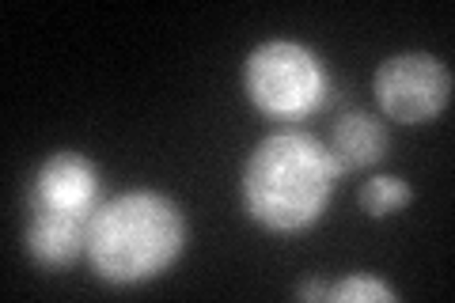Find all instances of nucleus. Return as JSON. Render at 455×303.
<instances>
[{"label": "nucleus", "instance_id": "nucleus-1", "mask_svg": "<svg viewBox=\"0 0 455 303\" xmlns=\"http://www.w3.org/2000/svg\"><path fill=\"white\" fill-rule=\"evenodd\" d=\"M341 175L346 171L326 144L300 129H277L251 148L239 194L254 224L277 235H296L326 216Z\"/></svg>", "mask_w": 455, "mask_h": 303}, {"label": "nucleus", "instance_id": "nucleus-2", "mask_svg": "<svg viewBox=\"0 0 455 303\" xmlns=\"http://www.w3.org/2000/svg\"><path fill=\"white\" fill-rule=\"evenodd\" d=\"M187 251V216L160 190L107 197L88 224V262L99 281L130 288L156 281Z\"/></svg>", "mask_w": 455, "mask_h": 303}, {"label": "nucleus", "instance_id": "nucleus-3", "mask_svg": "<svg viewBox=\"0 0 455 303\" xmlns=\"http://www.w3.org/2000/svg\"><path fill=\"white\" fill-rule=\"evenodd\" d=\"M243 92L251 107L274 122H296L315 114L331 95V76L315 50L304 42L269 38L243 61Z\"/></svg>", "mask_w": 455, "mask_h": 303}, {"label": "nucleus", "instance_id": "nucleus-4", "mask_svg": "<svg viewBox=\"0 0 455 303\" xmlns=\"http://www.w3.org/2000/svg\"><path fill=\"white\" fill-rule=\"evenodd\" d=\"M372 88L383 118L425 125L451 103V68L433 53H395L376 68Z\"/></svg>", "mask_w": 455, "mask_h": 303}, {"label": "nucleus", "instance_id": "nucleus-5", "mask_svg": "<svg viewBox=\"0 0 455 303\" xmlns=\"http://www.w3.org/2000/svg\"><path fill=\"white\" fill-rule=\"evenodd\" d=\"M103 175L84 152L61 148L38 163L31 186H27V209H50L65 216L92 220L103 205Z\"/></svg>", "mask_w": 455, "mask_h": 303}, {"label": "nucleus", "instance_id": "nucleus-6", "mask_svg": "<svg viewBox=\"0 0 455 303\" xmlns=\"http://www.w3.org/2000/svg\"><path fill=\"white\" fill-rule=\"evenodd\" d=\"M88 224L84 216H65L50 209H27L23 247L42 269H68L88 254Z\"/></svg>", "mask_w": 455, "mask_h": 303}, {"label": "nucleus", "instance_id": "nucleus-7", "mask_svg": "<svg viewBox=\"0 0 455 303\" xmlns=\"http://www.w3.org/2000/svg\"><path fill=\"white\" fill-rule=\"evenodd\" d=\"M331 155L341 163V171H361V167H372L387 155V125H383L376 114H364V110H353V114H341V118L331 125V140H326Z\"/></svg>", "mask_w": 455, "mask_h": 303}, {"label": "nucleus", "instance_id": "nucleus-8", "mask_svg": "<svg viewBox=\"0 0 455 303\" xmlns=\"http://www.w3.org/2000/svg\"><path fill=\"white\" fill-rule=\"evenodd\" d=\"M361 209L364 216H372V220H383V216H395L398 209H406L410 201H414V186L395 179V175H372L364 186H361Z\"/></svg>", "mask_w": 455, "mask_h": 303}, {"label": "nucleus", "instance_id": "nucleus-9", "mask_svg": "<svg viewBox=\"0 0 455 303\" xmlns=\"http://www.w3.org/2000/svg\"><path fill=\"white\" fill-rule=\"evenodd\" d=\"M326 299H334V303H395L398 292L383 284L379 277H372V273H349V277H341L338 284L326 288Z\"/></svg>", "mask_w": 455, "mask_h": 303}, {"label": "nucleus", "instance_id": "nucleus-10", "mask_svg": "<svg viewBox=\"0 0 455 303\" xmlns=\"http://www.w3.org/2000/svg\"><path fill=\"white\" fill-rule=\"evenodd\" d=\"M326 288H331V284H323V281H304L300 288H296V296H300V299H326Z\"/></svg>", "mask_w": 455, "mask_h": 303}]
</instances>
